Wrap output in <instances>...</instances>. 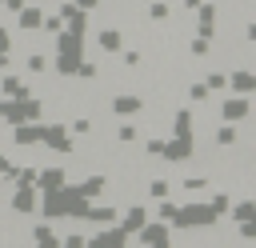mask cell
Here are the masks:
<instances>
[{"label":"cell","instance_id":"1","mask_svg":"<svg viewBox=\"0 0 256 248\" xmlns=\"http://www.w3.org/2000/svg\"><path fill=\"white\" fill-rule=\"evenodd\" d=\"M216 220V212L208 208V204H188V208H176V216H172V224L176 228H188V224H212Z\"/></svg>","mask_w":256,"mask_h":248},{"label":"cell","instance_id":"2","mask_svg":"<svg viewBox=\"0 0 256 248\" xmlns=\"http://www.w3.org/2000/svg\"><path fill=\"white\" fill-rule=\"evenodd\" d=\"M40 144H48V148H56V152H68V148H72V140H68V132H64L60 124L40 128Z\"/></svg>","mask_w":256,"mask_h":248},{"label":"cell","instance_id":"3","mask_svg":"<svg viewBox=\"0 0 256 248\" xmlns=\"http://www.w3.org/2000/svg\"><path fill=\"white\" fill-rule=\"evenodd\" d=\"M160 156H168V160H188V156H192V136H176V144H164Z\"/></svg>","mask_w":256,"mask_h":248},{"label":"cell","instance_id":"4","mask_svg":"<svg viewBox=\"0 0 256 248\" xmlns=\"http://www.w3.org/2000/svg\"><path fill=\"white\" fill-rule=\"evenodd\" d=\"M40 200H36V192H32V184H20V192H16V200H12V208L16 212H32Z\"/></svg>","mask_w":256,"mask_h":248},{"label":"cell","instance_id":"5","mask_svg":"<svg viewBox=\"0 0 256 248\" xmlns=\"http://www.w3.org/2000/svg\"><path fill=\"white\" fill-rule=\"evenodd\" d=\"M140 104H144L140 96H116L112 100V112L116 116H132V112H140Z\"/></svg>","mask_w":256,"mask_h":248},{"label":"cell","instance_id":"6","mask_svg":"<svg viewBox=\"0 0 256 248\" xmlns=\"http://www.w3.org/2000/svg\"><path fill=\"white\" fill-rule=\"evenodd\" d=\"M36 184H40L44 192H52V188H60V184H64V172H60V168H48V172H36Z\"/></svg>","mask_w":256,"mask_h":248},{"label":"cell","instance_id":"7","mask_svg":"<svg viewBox=\"0 0 256 248\" xmlns=\"http://www.w3.org/2000/svg\"><path fill=\"white\" fill-rule=\"evenodd\" d=\"M144 220H148V212H144V208H132V212L120 220V232H124V236H128V232H140V224H144Z\"/></svg>","mask_w":256,"mask_h":248},{"label":"cell","instance_id":"8","mask_svg":"<svg viewBox=\"0 0 256 248\" xmlns=\"http://www.w3.org/2000/svg\"><path fill=\"white\" fill-rule=\"evenodd\" d=\"M140 228H144V236H140L144 244H164V240H168V228H164V224H148V220H144Z\"/></svg>","mask_w":256,"mask_h":248},{"label":"cell","instance_id":"9","mask_svg":"<svg viewBox=\"0 0 256 248\" xmlns=\"http://www.w3.org/2000/svg\"><path fill=\"white\" fill-rule=\"evenodd\" d=\"M40 140V124H16V144H36Z\"/></svg>","mask_w":256,"mask_h":248},{"label":"cell","instance_id":"10","mask_svg":"<svg viewBox=\"0 0 256 248\" xmlns=\"http://www.w3.org/2000/svg\"><path fill=\"white\" fill-rule=\"evenodd\" d=\"M232 84H236V92H240V96H248V92L256 88V76L244 68V72H236V76H232Z\"/></svg>","mask_w":256,"mask_h":248},{"label":"cell","instance_id":"11","mask_svg":"<svg viewBox=\"0 0 256 248\" xmlns=\"http://www.w3.org/2000/svg\"><path fill=\"white\" fill-rule=\"evenodd\" d=\"M248 108H252L248 100H228V104H224V116H228V120H244Z\"/></svg>","mask_w":256,"mask_h":248},{"label":"cell","instance_id":"12","mask_svg":"<svg viewBox=\"0 0 256 248\" xmlns=\"http://www.w3.org/2000/svg\"><path fill=\"white\" fill-rule=\"evenodd\" d=\"M16 12H20V28H36V24H40V8H24V4H20Z\"/></svg>","mask_w":256,"mask_h":248},{"label":"cell","instance_id":"13","mask_svg":"<svg viewBox=\"0 0 256 248\" xmlns=\"http://www.w3.org/2000/svg\"><path fill=\"white\" fill-rule=\"evenodd\" d=\"M100 48H104V52H116V48H120V32H116V28H104V32H100Z\"/></svg>","mask_w":256,"mask_h":248},{"label":"cell","instance_id":"14","mask_svg":"<svg viewBox=\"0 0 256 248\" xmlns=\"http://www.w3.org/2000/svg\"><path fill=\"white\" fill-rule=\"evenodd\" d=\"M80 192H84V196L92 200L96 192H104V176H92V180H84V184H80Z\"/></svg>","mask_w":256,"mask_h":248},{"label":"cell","instance_id":"15","mask_svg":"<svg viewBox=\"0 0 256 248\" xmlns=\"http://www.w3.org/2000/svg\"><path fill=\"white\" fill-rule=\"evenodd\" d=\"M156 216H164V220H172V216H176V204L160 196V204H156Z\"/></svg>","mask_w":256,"mask_h":248},{"label":"cell","instance_id":"16","mask_svg":"<svg viewBox=\"0 0 256 248\" xmlns=\"http://www.w3.org/2000/svg\"><path fill=\"white\" fill-rule=\"evenodd\" d=\"M84 212H88V216H92V220H100V224H108V220H112V216H116V212H112V208H84Z\"/></svg>","mask_w":256,"mask_h":248},{"label":"cell","instance_id":"17","mask_svg":"<svg viewBox=\"0 0 256 248\" xmlns=\"http://www.w3.org/2000/svg\"><path fill=\"white\" fill-rule=\"evenodd\" d=\"M36 240H40V244H56V236H52V224H40V228H36Z\"/></svg>","mask_w":256,"mask_h":248},{"label":"cell","instance_id":"18","mask_svg":"<svg viewBox=\"0 0 256 248\" xmlns=\"http://www.w3.org/2000/svg\"><path fill=\"white\" fill-rule=\"evenodd\" d=\"M16 180H20V184H32V188H36V168H20V172H16Z\"/></svg>","mask_w":256,"mask_h":248},{"label":"cell","instance_id":"19","mask_svg":"<svg viewBox=\"0 0 256 248\" xmlns=\"http://www.w3.org/2000/svg\"><path fill=\"white\" fill-rule=\"evenodd\" d=\"M148 196H156V200L168 196V184H164V180H152V184H148Z\"/></svg>","mask_w":256,"mask_h":248},{"label":"cell","instance_id":"20","mask_svg":"<svg viewBox=\"0 0 256 248\" xmlns=\"http://www.w3.org/2000/svg\"><path fill=\"white\" fill-rule=\"evenodd\" d=\"M252 212H256V204H252V200H244V204L236 208V220H252Z\"/></svg>","mask_w":256,"mask_h":248},{"label":"cell","instance_id":"21","mask_svg":"<svg viewBox=\"0 0 256 248\" xmlns=\"http://www.w3.org/2000/svg\"><path fill=\"white\" fill-rule=\"evenodd\" d=\"M148 16H152V20H164V16H168V4H152Z\"/></svg>","mask_w":256,"mask_h":248},{"label":"cell","instance_id":"22","mask_svg":"<svg viewBox=\"0 0 256 248\" xmlns=\"http://www.w3.org/2000/svg\"><path fill=\"white\" fill-rule=\"evenodd\" d=\"M192 52L204 56V52H208V36H196V40H192Z\"/></svg>","mask_w":256,"mask_h":248},{"label":"cell","instance_id":"23","mask_svg":"<svg viewBox=\"0 0 256 248\" xmlns=\"http://www.w3.org/2000/svg\"><path fill=\"white\" fill-rule=\"evenodd\" d=\"M224 84H228L224 72H212V76H208V88H224Z\"/></svg>","mask_w":256,"mask_h":248},{"label":"cell","instance_id":"24","mask_svg":"<svg viewBox=\"0 0 256 248\" xmlns=\"http://www.w3.org/2000/svg\"><path fill=\"white\" fill-rule=\"evenodd\" d=\"M188 96H192V100H204V96H208V84H192Z\"/></svg>","mask_w":256,"mask_h":248},{"label":"cell","instance_id":"25","mask_svg":"<svg viewBox=\"0 0 256 248\" xmlns=\"http://www.w3.org/2000/svg\"><path fill=\"white\" fill-rule=\"evenodd\" d=\"M216 140H220V144H232V140H236V128H220Z\"/></svg>","mask_w":256,"mask_h":248},{"label":"cell","instance_id":"26","mask_svg":"<svg viewBox=\"0 0 256 248\" xmlns=\"http://www.w3.org/2000/svg\"><path fill=\"white\" fill-rule=\"evenodd\" d=\"M44 64H48L44 56H28V68H32V72H44Z\"/></svg>","mask_w":256,"mask_h":248},{"label":"cell","instance_id":"27","mask_svg":"<svg viewBox=\"0 0 256 248\" xmlns=\"http://www.w3.org/2000/svg\"><path fill=\"white\" fill-rule=\"evenodd\" d=\"M116 136H120V140H124V144H128V140H136V128H132V124H124V128H120V132H116Z\"/></svg>","mask_w":256,"mask_h":248},{"label":"cell","instance_id":"28","mask_svg":"<svg viewBox=\"0 0 256 248\" xmlns=\"http://www.w3.org/2000/svg\"><path fill=\"white\" fill-rule=\"evenodd\" d=\"M8 44H12V36H8L4 28H0V52H8Z\"/></svg>","mask_w":256,"mask_h":248},{"label":"cell","instance_id":"29","mask_svg":"<svg viewBox=\"0 0 256 248\" xmlns=\"http://www.w3.org/2000/svg\"><path fill=\"white\" fill-rule=\"evenodd\" d=\"M76 8H84V12H88V8H96V0H80Z\"/></svg>","mask_w":256,"mask_h":248},{"label":"cell","instance_id":"30","mask_svg":"<svg viewBox=\"0 0 256 248\" xmlns=\"http://www.w3.org/2000/svg\"><path fill=\"white\" fill-rule=\"evenodd\" d=\"M196 4H200V0H184V8H188V12H196Z\"/></svg>","mask_w":256,"mask_h":248}]
</instances>
